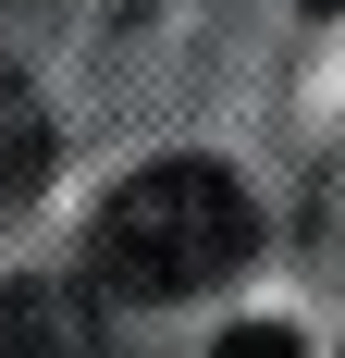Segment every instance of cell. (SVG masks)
I'll list each match as a JSON object with an SVG mask.
<instances>
[{
  "label": "cell",
  "instance_id": "2",
  "mask_svg": "<svg viewBox=\"0 0 345 358\" xmlns=\"http://www.w3.org/2000/svg\"><path fill=\"white\" fill-rule=\"evenodd\" d=\"M99 272L74 285V272H25V285H0V358H111V309H99Z\"/></svg>",
  "mask_w": 345,
  "mask_h": 358
},
{
  "label": "cell",
  "instance_id": "5",
  "mask_svg": "<svg viewBox=\"0 0 345 358\" xmlns=\"http://www.w3.org/2000/svg\"><path fill=\"white\" fill-rule=\"evenodd\" d=\"M296 13H333V0H296Z\"/></svg>",
  "mask_w": 345,
  "mask_h": 358
},
{
  "label": "cell",
  "instance_id": "1",
  "mask_svg": "<svg viewBox=\"0 0 345 358\" xmlns=\"http://www.w3.org/2000/svg\"><path fill=\"white\" fill-rule=\"evenodd\" d=\"M247 248H259V210H247V185L222 173V161H148V173H124L99 198V222H87V272H99L111 296H148V309L222 285Z\"/></svg>",
  "mask_w": 345,
  "mask_h": 358
},
{
  "label": "cell",
  "instance_id": "4",
  "mask_svg": "<svg viewBox=\"0 0 345 358\" xmlns=\"http://www.w3.org/2000/svg\"><path fill=\"white\" fill-rule=\"evenodd\" d=\"M210 358H309V346H296V334H284V322H235V334H222V346H210Z\"/></svg>",
  "mask_w": 345,
  "mask_h": 358
},
{
  "label": "cell",
  "instance_id": "3",
  "mask_svg": "<svg viewBox=\"0 0 345 358\" xmlns=\"http://www.w3.org/2000/svg\"><path fill=\"white\" fill-rule=\"evenodd\" d=\"M37 173H50V124L25 111V87H13V62H0V198H25Z\"/></svg>",
  "mask_w": 345,
  "mask_h": 358
}]
</instances>
